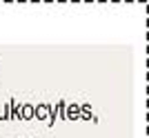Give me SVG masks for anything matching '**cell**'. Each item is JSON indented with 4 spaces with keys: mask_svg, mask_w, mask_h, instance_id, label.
I'll return each mask as SVG.
<instances>
[{
    "mask_svg": "<svg viewBox=\"0 0 149 138\" xmlns=\"http://www.w3.org/2000/svg\"><path fill=\"white\" fill-rule=\"evenodd\" d=\"M51 114V105L49 102H40V105H33V118L38 120H47Z\"/></svg>",
    "mask_w": 149,
    "mask_h": 138,
    "instance_id": "obj_1",
    "label": "cell"
},
{
    "mask_svg": "<svg viewBox=\"0 0 149 138\" xmlns=\"http://www.w3.org/2000/svg\"><path fill=\"white\" fill-rule=\"evenodd\" d=\"M65 120H80V105L78 102H67V109H65Z\"/></svg>",
    "mask_w": 149,
    "mask_h": 138,
    "instance_id": "obj_2",
    "label": "cell"
},
{
    "mask_svg": "<svg viewBox=\"0 0 149 138\" xmlns=\"http://www.w3.org/2000/svg\"><path fill=\"white\" fill-rule=\"evenodd\" d=\"M18 120H33V105H31V102H22V105H20Z\"/></svg>",
    "mask_w": 149,
    "mask_h": 138,
    "instance_id": "obj_3",
    "label": "cell"
},
{
    "mask_svg": "<svg viewBox=\"0 0 149 138\" xmlns=\"http://www.w3.org/2000/svg\"><path fill=\"white\" fill-rule=\"evenodd\" d=\"M80 118L82 120H93V123H98V118L93 116V109H91L89 102H82V105H80Z\"/></svg>",
    "mask_w": 149,
    "mask_h": 138,
    "instance_id": "obj_4",
    "label": "cell"
},
{
    "mask_svg": "<svg viewBox=\"0 0 149 138\" xmlns=\"http://www.w3.org/2000/svg\"><path fill=\"white\" fill-rule=\"evenodd\" d=\"M9 120H18V112H20V105L22 102L20 100H16V98H9Z\"/></svg>",
    "mask_w": 149,
    "mask_h": 138,
    "instance_id": "obj_5",
    "label": "cell"
},
{
    "mask_svg": "<svg viewBox=\"0 0 149 138\" xmlns=\"http://www.w3.org/2000/svg\"><path fill=\"white\" fill-rule=\"evenodd\" d=\"M65 109H67V100L60 98V100L54 105V112H56V116H58V118H62V120H65Z\"/></svg>",
    "mask_w": 149,
    "mask_h": 138,
    "instance_id": "obj_6",
    "label": "cell"
},
{
    "mask_svg": "<svg viewBox=\"0 0 149 138\" xmlns=\"http://www.w3.org/2000/svg\"><path fill=\"white\" fill-rule=\"evenodd\" d=\"M0 71H2V63H0ZM0 80H2V76H0Z\"/></svg>",
    "mask_w": 149,
    "mask_h": 138,
    "instance_id": "obj_7",
    "label": "cell"
}]
</instances>
